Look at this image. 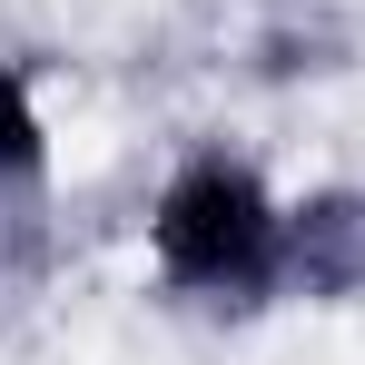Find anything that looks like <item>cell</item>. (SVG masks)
Wrapping results in <instances>:
<instances>
[{
    "label": "cell",
    "mask_w": 365,
    "mask_h": 365,
    "mask_svg": "<svg viewBox=\"0 0 365 365\" xmlns=\"http://www.w3.org/2000/svg\"><path fill=\"white\" fill-rule=\"evenodd\" d=\"M277 237H287V187L227 138H197L148 197V277L197 316H267Z\"/></svg>",
    "instance_id": "1"
},
{
    "label": "cell",
    "mask_w": 365,
    "mask_h": 365,
    "mask_svg": "<svg viewBox=\"0 0 365 365\" xmlns=\"http://www.w3.org/2000/svg\"><path fill=\"white\" fill-rule=\"evenodd\" d=\"M50 187V109H40V69L0 60V207H30Z\"/></svg>",
    "instance_id": "3"
},
{
    "label": "cell",
    "mask_w": 365,
    "mask_h": 365,
    "mask_svg": "<svg viewBox=\"0 0 365 365\" xmlns=\"http://www.w3.org/2000/svg\"><path fill=\"white\" fill-rule=\"evenodd\" d=\"M277 306H306V316L365 306V187H356V178H316V187L287 197Z\"/></svg>",
    "instance_id": "2"
}]
</instances>
